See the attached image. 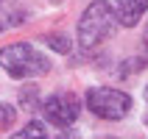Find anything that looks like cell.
Instances as JSON below:
<instances>
[{
	"label": "cell",
	"instance_id": "7",
	"mask_svg": "<svg viewBox=\"0 0 148 139\" xmlns=\"http://www.w3.org/2000/svg\"><path fill=\"white\" fill-rule=\"evenodd\" d=\"M25 136H48V131H45V125H42V123H36V120H34V123L25 125L23 131L14 134V139H25Z\"/></svg>",
	"mask_w": 148,
	"mask_h": 139
},
{
	"label": "cell",
	"instance_id": "4",
	"mask_svg": "<svg viewBox=\"0 0 148 139\" xmlns=\"http://www.w3.org/2000/svg\"><path fill=\"white\" fill-rule=\"evenodd\" d=\"M45 117L50 120V125H56V128H67V125H73L78 120V98H75L73 92H56V95H50L45 100Z\"/></svg>",
	"mask_w": 148,
	"mask_h": 139
},
{
	"label": "cell",
	"instance_id": "10",
	"mask_svg": "<svg viewBox=\"0 0 148 139\" xmlns=\"http://www.w3.org/2000/svg\"><path fill=\"white\" fill-rule=\"evenodd\" d=\"M126 64H129V67H123V75H129V73H140V70H145V67H148V58H129Z\"/></svg>",
	"mask_w": 148,
	"mask_h": 139
},
{
	"label": "cell",
	"instance_id": "13",
	"mask_svg": "<svg viewBox=\"0 0 148 139\" xmlns=\"http://www.w3.org/2000/svg\"><path fill=\"white\" fill-rule=\"evenodd\" d=\"M145 123H148V120H145Z\"/></svg>",
	"mask_w": 148,
	"mask_h": 139
},
{
	"label": "cell",
	"instance_id": "5",
	"mask_svg": "<svg viewBox=\"0 0 148 139\" xmlns=\"http://www.w3.org/2000/svg\"><path fill=\"white\" fill-rule=\"evenodd\" d=\"M117 20L126 25V28H134L140 22V17L148 11V0H117Z\"/></svg>",
	"mask_w": 148,
	"mask_h": 139
},
{
	"label": "cell",
	"instance_id": "1",
	"mask_svg": "<svg viewBox=\"0 0 148 139\" xmlns=\"http://www.w3.org/2000/svg\"><path fill=\"white\" fill-rule=\"evenodd\" d=\"M117 28V14L112 11L106 0H95L87 6V11L78 20V45L81 47H98L103 39H109Z\"/></svg>",
	"mask_w": 148,
	"mask_h": 139
},
{
	"label": "cell",
	"instance_id": "12",
	"mask_svg": "<svg viewBox=\"0 0 148 139\" xmlns=\"http://www.w3.org/2000/svg\"><path fill=\"white\" fill-rule=\"evenodd\" d=\"M145 100H148V86H145Z\"/></svg>",
	"mask_w": 148,
	"mask_h": 139
},
{
	"label": "cell",
	"instance_id": "2",
	"mask_svg": "<svg viewBox=\"0 0 148 139\" xmlns=\"http://www.w3.org/2000/svg\"><path fill=\"white\" fill-rule=\"evenodd\" d=\"M0 67H3L11 78H34V75H45L48 73L50 61L42 56L34 45H28V42H14V45L0 47Z\"/></svg>",
	"mask_w": 148,
	"mask_h": 139
},
{
	"label": "cell",
	"instance_id": "6",
	"mask_svg": "<svg viewBox=\"0 0 148 139\" xmlns=\"http://www.w3.org/2000/svg\"><path fill=\"white\" fill-rule=\"evenodd\" d=\"M45 45H48V47H53L56 53H70V50H73L70 39H67V36H62V33H53V36H48V39H45Z\"/></svg>",
	"mask_w": 148,
	"mask_h": 139
},
{
	"label": "cell",
	"instance_id": "3",
	"mask_svg": "<svg viewBox=\"0 0 148 139\" xmlns=\"http://www.w3.org/2000/svg\"><path fill=\"white\" fill-rule=\"evenodd\" d=\"M87 108L101 120L115 123L132 111V98L120 89H112V86H92L87 92Z\"/></svg>",
	"mask_w": 148,
	"mask_h": 139
},
{
	"label": "cell",
	"instance_id": "11",
	"mask_svg": "<svg viewBox=\"0 0 148 139\" xmlns=\"http://www.w3.org/2000/svg\"><path fill=\"white\" fill-rule=\"evenodd\" d=\"M143 45H145V50H148V28H145V33H143Z\"/></svg>",
	"mask_w": 148,
	"mask_h": 139
},
{
	"label": "cell",
	"instance_id": "8",
	"mask_svg": "<svg viewBox=\"0 0 148 139\" xmlns=\"http://www.w3.org/2000/svg\"><path fill=\"white\" fill-rule=\"evenodd\" d=\"M14 117H17L14 106H8V103H0V131H3V128H8V125L14 123Z\"/></svg>",
	"mask_w": 148,
	"mask_h": 139
},
{
	"label": "cell",
	"instance_id": "9",
	"mask_svg": "<svg viewBox=\"0 0 148 139\" xmlns=\"http://www.w3.org/2000/svg\"><path fill=\"white\" fill-rule=\"evenodd\" d=\"M20 100H23V106H28V111L36 108V86H28V89L20 92Z\"/></svg>",
	"mask_w": 148,
	"mask_h": 139
}]
</instances>
